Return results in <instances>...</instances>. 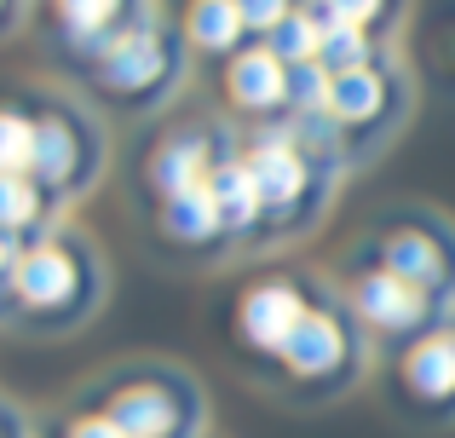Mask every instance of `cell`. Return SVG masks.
Masks as SVG:
<instances>
[{"instance_id": "6da1fadb", "label": "cell", "mask_w": 455, "mask_h": 438, "mask_svg": "<svg viewBox=\"0 0 455 438\" xmlns=\"http://www.w3.org/2000/svg\"><path fill=\"white\" fill-rule=\"evenodd\" d=\"M104 416L127 438H196L202 433V398L196 386L162 381V375H133V381L110 386Z\"/></svg>"}, {"instance_id": "7a4b0ae2", "label": "cell", "mask_w": 455, "mask_h": 438, "mask_svg": "<svg viewBox=\"0 0 455 438\" xmlns=\"http://www.w3.org/2000/svg\"><path fill=\"white\" fill-rule=\"evenodd\" d=\"M12 294L29 312H64L81 300V259L64 243H35L12 266Z\"/></svg>"}, {"instance_id": "3957f363", "label": "cell", "mask_w": 455, "mask_h": 438, "mask_svg": "<svg viewBox=\"0 0 455 438\" xmlns=\"http://www.w3.org/2000/svg\"><path fill=\"white\" fill-rule=\"evenodd\" d=\"M352 312L363 317L369 329H380V335H410V329H421L427 317H433V294L375 266L352 283Z\"/></svg>"}, {"instance_id": "277c9868", "label": "cell", "mask_w": 455, "mask_h": 438, "mask_svg": "<svg viewBox=\"0 0 455 438\" xmlns=\"http://www.w3.org/2000/svg\"><path fill=\"white\" fill-rule=\"evenodd\" d=\"M311 306L300 300V289L294 283H254V289L243 294V306H236V329H243V340L254 352H266V358H283V346H289V335L300 329V317Z\"/></svg>"}, {"instance_id": "5b68a950", "label": "cell", "mask_w": 455, "mask_h": 438, "mask_svg": "<svg viewBox=\"0 0 455 438\" xmlns=\"http://www.w3.org/2000/svg\"><path fill=\"white\" fill-rule=\"evenodd\" d=\"M398 386L415 410H455V323L427 329L398 358Z\"/></svg>"}, {"instance_id": "8992f818", "label": "cell", "mask_w": 455, "mask_h": 438, "mask_svg": "<svg viewBox=\"0 0 455 438\" xmlns=\"http://www.w3.org/2000/svg\"><path fill=\"white\" fill-rule=\"evenodd\" d=\"M243 162H248V173H254V185H259L266 214H289V208L311 191V156L289 133H266Z\"/></svg>"}, {"instance_id": "52a82bcc", "label": "cell", "mask_w": 455, "mask_h": 438, "mask_svg": "<svg viewBox=\"0 0 455 438\" xmlns=\"http://www.w3.org/2000/svg\"><path fill=\"white\" fill-rule=\"evenodd\" d=\"M352 358V340H346V323L334 312H311L300 317V329L289 335V346H283V370L294 375V381H329L340 363Z\"/></svg>"}, {"instance_id": "ba28073f", "label": "cell", "mask_w": 455, "mask_h": 438, "mask_svg": "<svg viewBox=\"0 0 455 438\" xmlns=\"http://www.w3.org/2000/svg\"><path fill=\"white\" fill-rule=\"evenodd\" d=\"M380 271L438 294L450 283V248L438 243L433 231H421V225H398V231H387V243H380Z\"/></svg>"}, {"instance_id": "9c48e42d", "label": "cell", "mask_w": 455, "mask_h": 438, "mask_svg": "<svg viewBox=\"0 0 455 438\" xmlns=\"http://www.w3.org/2000/svg\"><path fill=\"white\" fill-rule=\"evenodd\" d=\"M220 168L213 162V145H208V133H167L162 145H156V156H150V185L162 191V203L167 196H185V191H196V185H208V173Z\"/></svg>"}, {"instance_id": "30bf717a", "label": "cell", "mask_w": 455, "mask_h": 438, "mask_svg": "<svg viewBox=\"0 0 455 438\" xmlns=\"http://www.w3.org/2000/svg\"><path fill=\"white\" fill-rule=\"evenodd\" d=\"M81 162H87V139H81V127L64 122V115H41V122H35L29 179L41 185V191H64V185L81 179Z\"/></svg>"}, {"instance_id": "8fae6325", "label": "cell", "mask_w": 455, "mask_h": 438, "mask_svg": "<svg viewBox=\"0 0 455 438\" xmlns=\"http://www.w3.org/2000/svg\"><path fill=\"white\" fill-rule=\"evenodd\" d=\"M225 92H231L236 110H277L283 92H289V69L271 58V46H254V52H236L231 69H225Z\"/></svg>"}, {"instance_id": "7c38bea8", "label": "cell", "mask_w": 455, "mask_h": 438, "mask_svg": "<svg viewBox=\"0 0 455 438\" xmlns=\"http://www.w3.org/2000/svg\"><path fill=\"white\" fill-rule=\"evenodd\" d=\"M162 76H167V46L156 41L150 29H127L122 46H116V52L99 64V81L110 92H145Z\"/></svg>"}, {"instance_id": "4fadbf2b", "label": "cell", "mask_w": 455, "mask_h": 438, "mask_svg": "<svg viewBox=\"0 0 455 438\" xmlns=\"http://www.w3.org/2000/svg\"><path fill=\"white\" fill-rule=\"evenodd\" d=\"M208 191H213V208H220L225 231H254V225L266 219L259 185H254V173H248V162H243V156H225L220 168L208 173Z\"/></svg>"}, {"instance_id": "5bb4252c", "label": "cell", "mask_w": 455, "mask_h": 438, "mask_svg": "<svg viewBox=\"0 0 455 438\" xmlns=\"http://www.w3.org/2000/svg\"><path fill=\"white\" fill-rule=\"evenodd\" d=\"M225 231V219H220V208H213V191L208 185H196V191H185V196H167L162 203V236L167 243H208V236H220Z\"/></svg>"}, {"instance_id": "9a60e30c", "label": "cell", "mask_w": 455, "mask_h": 438, "mask_svg": "<svg viewBox=\"0 0 455 438\" xmlns=\"http://www.w3.org/2000/svg\"><path fill=\"white\" fill-rule=\"evenodd\" d=\"M380 104H387V87H380L375 69L334 76V87H329V115H334V127H363V122H375Z\"/></svg>"}, {"instance_id": "2e32d148", "label": "cell", "mask_w": 455, "mask_h": 438, "mask_svg": "<svg viewBox=\"0 0 455 438\" xmlns=\"http://www.w3.org/2000/svg\"><path fill=\"white\" fill-rule=\"evenodd\" d=\"M185 29H190V41L208 46V52H231L236 35H243L248 23H243V12H236V0H196L190 18H185Z\"/></svg>"}, {"instance_id": "e0dca14e", "label": "cell", "mask_w": 455, "mask_h": 438, "mask_svg": "<svg viewBox=\"0 0 455 438\" xmlns=\"http://www.w3.org/2000/svg\"><path fill=\"white\" fill-rule=\"evenodd\" d=\"M271 58H277L283 69H294V64H311L317 58V46H323V23L311 18V12H289V18L271 29Z\"/></svg>"}, {"instance_id": "ac0fdd59", "label": "cell", "mask_w": 455, "mask_h": 438, "mask_svg": "<svg viewBox=\"0 0 455 438\" xmlns=\"http://www.w3.org/2000/svg\"><path fill=\"white\" fill-rule=\"evenodd\" d=\"M41 185L29 179V173H0V236L12 231H29L35 219H41Z\"/></svg>"}, {"instance_id": "d6986e66", "label": "cell", "mask_w": 455, "mask_h": 438, "mask_svg": "<svg viewBox=\"0 0 455 438\" xmlns=\"http://www.w3.org/2000/svg\"><path fill=\"white\" fill-rule=\"evenodd\" d=\"M317 64L329 69V76H352V69H369V35H363V29H352V23H334V29H323Z\"/></svg>"}, {"instance_id": "ffe728a7", "label": "cell", "mask_w": 455, "mask_h": 438, "mask_svg": "<svg viewBox=\"0 0 455 438\" xmlns=\"http://www.w3.org/2000/svg\"><path fill=\"white\" fill-rule=\"evenodd\" d=\"M329 87H334V76L311 58V64L289 69V92H283V104H289L294 115H317V110H329Z\"/></svg>"}, {"instance_id": "44dd1931", "label": "cell", "mask_w": 455, "mask_h": 438, "mask_svg": "<svg viewBox=\"0 0 455 438\" xmlns=\"http://www.w3.org/2000/svg\"><path fill=\"white\" fill-rule=\"evenodd\" d=\"M35 162V122L18 110H0V173H29Z\"/></svg>"}, {"instance_id": "7402d4cb", "label": "cell", "mask_w": 455, "mask_h": 438, "mask_svg": "<svg viewBox=\"0 0 455 438\" xmlns=\"http://www.w3.org/2000/svg\"><path fill=\"white\" fill-rule=\"evenodd\" d=\"M116 6H122V0H58V12H64V23H69V41L116 29Z\"/></svg>"}, {"instance_id": "603a6c76", "label": "cell", "mask_w": 455, "mask_h": 438, "mask_svg": "<svg viewBox=\"0 0 455 438\" xmlns=\"http://www.w3.org/2000/svg\"><path fill=\"white\" fill-rule=\"evenodd\" d=\"M380 0H317V12L311 18L323 23V29H334V23H352V29H363L369 18H375Z\"/></svg>"}, {"instance_id": "cb8c5ba5", "label": "cell", "mask_w": 455, "mask_h": 438, "mask_svg": "<svg viewBox=\"0 0 455 438\" xmlns=\"http://www.w3.org/2000/svg\"><path fill=\"white\" fill-rule=\"evenodd\" d=\"M236 12H243V23L248 29H277L283 18H289V0H236Z\"/></svg>"}, {"instance_id": "d4e9b609", "label": "cell", "mask_w": 455, "mask_h": 438, "mask_svg": "<svg viewBox=\"0 0 455 438\" xmlns=\"http://www.w3.org/2000/svg\"><path fill=\"white\" fill-rule=\"evenodd\" d=\"M64 438H127V433L116 427V421L104 416V410H92V416H76V421H69Z\"/></svg>"}, {"instance_id": "484cf974", "label": "cell", "mask_w": 455, "mask_h": 438, "mask_svg": "<svg viewBox=\"0 0 455 438\" xmlns=\"http://www.w3.org/2000/svg\"><path fill=\"white\" fill-rule=\"evenodd\" d=\"M12 266H18V254H12V236H0V277H12Z\"/></svg>"}, {"instance_id": "4316f807", "label": "cell", "mask_w": 455, "mask_h": 438, "mask_svg": "<svg viewBox=\"0 0 455 438\" xmlns=\"http://www.w3.org/2000/svg\"><path fill=\"white\" fill-rule=\"evenodd\" d=\"M18 438H35V433H18Z\"/></svg>"}]
</instances>
